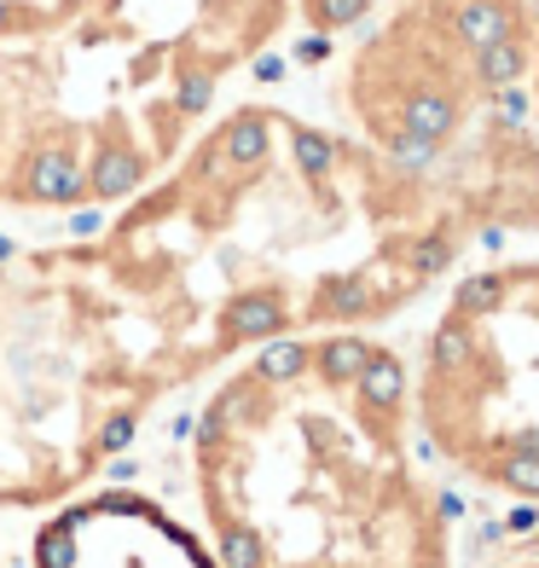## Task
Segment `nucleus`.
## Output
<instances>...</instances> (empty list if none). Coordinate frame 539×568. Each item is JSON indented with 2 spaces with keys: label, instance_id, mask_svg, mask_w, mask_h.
Instances as JSON below:
<instances>
[{
  "label": "nucleus",
  "instance_id": "1",
  "mask_svg": "<svg viewBox=\"0 0 539 568\" xmlns=\"http://www.w3.org/2000/svg\"><path fill=\"white\" fill-rule=\"evenodd\" d=\"M180 395L250 348L389 331L470 267V232L330 116L238 93L88 226Z\"/></svg>",
  "mask_w": 539,
  "mask_h": 568
},
{
  "label": "nucleus",
  "instance_id": "6",
  "mask_svg": "<svg viewBox=\"0 0 539 568\" xmlns=\"http://www.w3.org/2000/svg\"><path fill=\"white\" fill-rule=\"evenodd\" d=\"M413 400L435 470L539 510V250L487 255L435 291Z\"/></svg>",
  "mask_w": 539,
  "mask_h": 568
},
{
  "label": "nucleus",
  "instance_id": "2",
  "mask_svg": "<svg viewBox=\"0 0 539 568\" xmlns=\"http://www.w3.org/2000/svg\"><path fill=\"white\" fill-rule=\"evenodd\" d=\"M180 470L215 568H458L413 354L383 331L285 337L215 372L186 412Z\"/></svg>",
  "mask_w": 539,
  "mask_h": 568
},
{
  "label": "nucleus",
  "instance_id": "3",
  "mask_svg": "<svg viewBox=\"0 0 539 568\" xmlns=\"http://www.w3.org/2000/svg\"><path fill=\"white\" fill-rule=\"evenodd\" d=\"M330 122L470 244H539V0H377L337 41Z\"/></svg>",
  "mask_w": 539,
  "mask_h": 568
},
{
  "label": "nucleus",
  "instance_id": "7",
  "mask_svg": "<svg viewBox=\"0 0 539 568\" xmlns=\"http://www.w3.org/2000/svg\"><path fill=\"white\" fill-rule=\"evenodd\" d=\"M145 186L88 111L41 0H0V215L88 221Z\"/></svg>",
  "mask_w": 539,
  "mask_h": 568
},
{
  "label": "nucleus",
  "instance_id": "9",
  "mask_svg": "<svg viewBox=\"0 0 539 568\" xmlns=\"http://www.w3.org/2000/svg\"><path fill=\"white\" fill-rule=\"evenodd\" d=\"M505 568H539V546H533V551H522V557H510Z\"/></svg>",
  "mask_w": 539,
  "mask_h": 568
},
{
  "label": "nucleus",
  "instance_id": "10",
  "mask_svg": "<svg viewBox=\"0 0 539 568\" xmlns=\"http://www.w3.org/2000/svg\"><path fill=\"white\" fill-rule=\"evenodd\" d=\"M0 528H7V516H0Z\"/></svg>",
  "mask_w": 539,
  "mask_h": 568
},
{
  "label": "nucleus",
  "instance_id": "4",
  "mask_svg": "<svg viewBox=\"0 0 539 568\" xmlns=\"http://www.w3.org/2000/svg\"><path fill=\"white\" fill-rule=\"evenodd\" d=\"M180 400L88 232L0 244V516H47L105 487Z\"/></svg>",
  "mask_w": 539,
  "mask_h": 568
},
{
  "label": "nucleus",
  "instance_id": "5",
  "mask_svg": "<svg viewBox=\"0 0 539 568\" xmlns=\"http://www.w3.org/2000/svg\"><path fill=\"white\" fill-rule=\"evenodd\" d=\"M105 134L157 180L233 82L291 53H337L377 0H41Z\"/></svg>",
  "mask_w": 539,
  "mask_h": 568
},
{
  "label": "nucleus",
  "instance_id": "8",
  "mask_svg": "<svg viewBox=\"0 0 539 568\" xmlns=\"http://www.w3.org/2000/svg\"><path fill=\"white\" fill-rule=\"evenodd\" d=\"M30 568H215L186 516L163 510L134 487L93 494L47 510L30 539Z\"/></svg>",
  "mask_w": 539,
  "mask_h": 568
}]
</instances>
